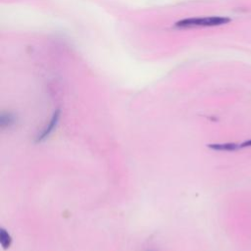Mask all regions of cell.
Masks as SVG:
<instances>
[{"label": "cell", "mask_w": 251, "mask_h": 251, "mask_svg": "<svg viewBox=\"0 0 251 251\" xmlns=\"http://www.w3.org/2000/svg\"><path fill=\"white\" fill-rule=\"evenodd\" d=\"M57 121H58V114H56V115H54V116L52 117V119H51V121L49 122L48 126H46L45 128H44V129L42 130V132L40 133V136L38 137V139H42V138H45L46 136H48V135L50 134V132L53 130V128H54V126H55Z\"/></svg>", "instance_id": "3957f363"}, {"label": "cell", "mask_w": 251, "mask_h": 251, "mask_svg": "<svg viewBox=\"0 0 251 251\" xmlns=\"http://www.w3.org/2000/svg\"><path fill=\"white\" fill-rule=\"evenodd\" d=\"M209 148L217 151H234L239 147V144L234 142H226V143H213L208 145Z\"/></svg>", "instance_id": "7a4b0ae2"}, {"label": "cell", "mask_w": 251, "mask_h": 251, "mask_svg": "<svg viewBox=\"0 0 251 251\" xmlns=\"http://www.w3.org/2000/svg\"><path fill=\"white\" fill-rule=\"evenodd\" d=\"M239 147H240V148L251 147V139H249V140H246V141H244V142L240 143V144H239Z\"/></svg>", "instance_id": "277c9868"}, {"label": "cell", "mask_w": 251, "mask_h": 251, "mask_svg": "<svg viewBox=\"0 0 251 251\" xmlns=\"http://www.w3.org/2000/svg\"><path fill=\"white\" fill-rule=\"evenodd\" d=\"M231 20L227 17L211 16L201 18H190L178 21L175 24L177 28H192V27H205V26H217L228 24Z\"/></svg>", "instance_id": "6da1fadb"}]
</instances>
